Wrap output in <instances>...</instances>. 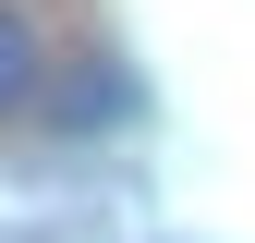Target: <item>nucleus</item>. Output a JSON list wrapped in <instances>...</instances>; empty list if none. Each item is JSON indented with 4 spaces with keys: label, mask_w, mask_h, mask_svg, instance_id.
Here are the masks:
<instances>
[{
    "label": "nucleus",
    "mask_w": 255,
    "mask_h": 243,
    "mask_svg": "<svg viewBox=\"0 0 255 243\" xmlns=\"http://www.w3.org/2000/svg\"><path fill=\"white\" fill-rule=\"evenodd\" d=\"M24 98H37V24L0 0V110H24Z\"/></svg>",
    "instance_id": "obj_1"
}]
</instances>
